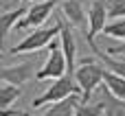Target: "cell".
I'll return each instance as SVG.
<instances>
[{"label": "cell", "mask_w": 125, "mask_h": 116, "mask_svg": "<svg viewBox=\"0 0 125 116\" xmlns=\"http://www.w3.org/2000/svg\"><path fill=\"white\" fill-rule=\"evenodd\" d=\"M70 94H81V88H79L75 75H73V72H66L64 77L55 79L53 86H48V90H46L42 97H37L31 105H33V110H42L46 103H57V101L66 99V97H70Z\"/></svg>", "instance_id": "cell-1"}, {"label": "cell", "mask_w": 125, "mask_h": 116, "mask_svg": "<svg viewBox=\"0 0 125 116\" xmlns=\"http://www.w3.org/2000/svg\"><path fill=\"white\" fill-rule=\"evenodd\" d=\"M103 72H105V66L92 64L90 59H83L75 68V79L81 88V103H88L92 92L99 88V83H103Z\"/></svg>", "instance_id": "cell-2"}, {"label": "cell", "mask_w": 125, "mask_h": 116, "mask_svg": "<svg viewBox=\"0 0 125 116\" xmlns=\"http://www.w3.org/2000/svg\"><path fill=\"white\" fill-rule=\"evenodd\" d=\"M68 72V61H66V55H64V48H62V42H51L48 44V59L44 61V66L35 72V77L40 81L44 79H59Z\"/></svg>", "instance_id": "cell-3"}, {"label": "cell", "mask_w": 125, "mask_h": 116, "mask_svg": "<svg viewBox=\"0 0 125 116\" xmlns=\"http://www.w3.org/2000/svg\"><path fill=\"white\" fill-rule=\"evenodd\" d=\"M59 31H62V24H59V22H57L55 26H48V29H37V31L29 33V37H24L20 44H15L9 53H11V55H20V53H37L40 48L48 46V44L55 39V35H59Z\"/></svg>", "instance_id": "cell-4"}, {"label": "cell", "mask_w": 125, "mask_h": 116, "mask_svg": "<svg viewBox=\"0 0 125 116\" xmlns=\"http://www.w3.org/2000/svg\"><path fill=\"white\" fill-rule=\"evenodd\" d=\"M105 20H108L105 2H103V0H92L90 11H88V33H86V39H88L90 48H97L94 37H97L99 33H103V29H105V24H108Z\"/></svg>", "instance_id": "cell-5"}, {"label": "cell", "mask_w": 125, "mask_h": 116, "mask_svg": "<svg viewBox=\"0 0 125 116\" xmlns=\"http://www.w3.org/2000/svg\"><path fill=\"white\" fill-rule=\"evenodd\" d=\"M55 4H57V0H44V2H35V4H31L29 11H26V15H24L15 26H18V29H33V26L44 24V22L51 18Z\"/></svg>", "instance_id": "cell-6"}, {"label": "cell", "mask_w": 125, "mask_h": 116, "mask_svg": "<svg viewBox=\"0 0 125 116\" xmlns=\"http://www.w3.org/2000/svg\"><path fill=\"white\" fill-rule=\"evenodd\" d=\"M33 68H35V61H24V64H18V66H4L0 70V79H2V83L22 86L33 77Z\"/></svg>", "instance_id": "cell-7"}, {"label": "cell", "mask_w": 125, "mask_h": 116, "mask_svg": "<svg viewBox=\"0 0 125 116\" xmlns=\"http://www.w3.org/2000/svg\"><path fill=\"white\" fill-rule=\"evenodd\" d=\"M62 15L68 20L70 26H77V29H83L86 22H88V15L83 11V2L81 0H64L62 4Z\"/></svg>", "instance_id": "cell-8"}, {"label": "cell", "mask_w": 125, "mask_h": 116, "mask_svg": "<svg viewBox=\"0 0 125 116\" xmlns=\"http://www.w3.org/2000/svg\"><path fill=\"white\" fill-rule=\"evenodd\" d=\"M62 24V31H59V42H62V48H64V55H66V61H68V72L75 75V57H77V42H75V33L70 31L68 24L59 22Z\"/></svg>", "instance_id": "cell-9"}, {"label": "cell", "mask_w": 125, "mask_h": 116, "mask_svg": "<svg viewBox=\"0 0 125 116\" xmlns=\"http://www.w3.org/2000/svg\"><path fill=\"white\" fill-rule=\"evenodd\" d=\"M101 103L105 107L103 116H125V99L114 97L105 86L101 88Z\"/></svg>", "instance_id": "cell-10"}, {"label": "cell", "mask_w": 125, "mask_h": 116, "mask_svg": "<svg viewBox=\"0 0 125 116\" xmlns=\"http://www.w3.org/2000/svg\"><path fill=\"white\" fill-rule=\"evenodd\" d=\"M77 105H79V94H70V97L57 101L53 107H48L42 116H75Z\"/></svg>", "instance_id": "cell-11"}, {"label": "cell", "mask_w": 125, "mask_h": 116, "mask_svg": "<svg viewBox=\"0 0 125 116\" xmlns=\"http://www.w3.org/2000/svg\"><path fill=\"white\" fill-rule=\"evenodd\" d=\"M26 7H18V9H11V11H2V15H0V35L2 37H7L9 35V31L26 15Z\"/></svg>", "instance_id": "cell-12"}, {"label": "cell", "mask_w": 125, "mask_h": 116, "mask_svg": "<svg viewBox=\"0 0 125 116\" xmlns=\"http://www.w3.org/2000/svg\"><path fill=\"white\" fill-rule=\"evenodd\" d=\"M103 86H105L114 97L125 99V77L123 75H119V72L105 68V72H103Z\"/></svg>", "instance_id": "cell-13"}, {"label": "cell", "mask_w": 125, "mask_h": 116, "mask_svg": "<svg viewBox=\"0 0 125 116\" xmlns=\"http://www.w3.org/2000/svg\"><path fill=\"white\" fill-rule=\"evenodd\" d=\"M92 50H94V55L105 64V68H110V70H114V72H119V75L125 77V59H119V57L110 55L108 50H99V48H92Z\"/></svg>", "instance_id": "cell-14"}, {"label": "cell", "mask_w": 125, "mask_h": 116, "mask_svg": "<svg viewBox=\"0 0 125 116\" xmlns=\"http://www.w3.org/2000/svg\"><path fill=\"white\" fill-rule=\"evenodd\" d=\"M20 97V88L13 83H4L0 88V107H11Z\"/></svg>", "instance_id": "cell-15"}, {"label": "cell", "mask_w": 125, "mask_h": 116, "mask_svg": "<svg viewBox=\"0 0 125 116\" xmlns=\"http://www.w3.org/2000/svg\"><path fill=\"white\" fill-rule=\"evenodd\" d=\"M103 35L105 37H112V39H125V18H116L114 22L105 24L103 29Z\"/></svg>", "instance_id": "cell-16"}, {"label": "cell", "mask_w": 125, "mask_h": 116, "mask_svg": "<svg viewBox=\"0 0 125 116\" xmlns=\"http://www.w3.org/2000/svg\"><path fill=\"white\" fill-rule=\"evenodd\" d=\"M105 112V107H103V103H81L79 101V105H77V110H75V116H103Z\"/></svg>", "instance_id": "cell-17"}, {"label": "cell", "mask_w": 125, "mask_h": 116, "mask_svg": "<svg viewBox=\"0 0 125 116\" xmlns=\"http://www.w3.org/2000/svg\"><path fill=\"white\" fill-rule=\"evenodd\" d=\"M108 9V18H125V0H103Z\"/></svg>", "instance_id": "cell-18"}, {"label": "cell", "mask_w": 125, "mask_h": 116, "mask_svg": "<svg viewBox=\"0 0 125 116\" xmlns=\"http://www.w3.org/2000/svg\"><path fill=\"white\" fill-rule=\"evenodd\" d=\"M110 55H114V57H125V39L121 44H116V46H110V48H105Z\"/></svg>", "instance_id": "cell-19"}, {"label": "cell", "mask_w": 125, "mask_h": 116, "mask_svg": "<svg viewBox=\"0 0 125 116\" xmlns=\"http://www.w3.org/2000/svg\"><path fill=\"white\" fill-rule=\"evenodd\" d=\"M24 112H18V110H13V107H2V112L0 116H22Z\"/></svg>", "instance_id": "cell-20"}, {"label": "cell", "mask_w": 125, "mask_h": 116, "mask_svg": "<svg viewBox=\"0 0 125 116\" xmlns=\"http://www.w3.org/2000/svg\"><path fill=\"white\" fill-rule=\"evenodd\" d=\"M20 2H31V0H20Z\"/></svg>", "instance_id": "cell-21"}, {"label": "cell", "mask_w": 125, "mask_h": 116, "mask_svg": "<svg viewBox=\"0 0 125 116\" xmlns=\"http://www.w3.org/2000/svg\"><path fill=\"white\" fill-rule=\"evenodd\" d=\"M22 116H29V114H22Z\"/></svg>", "instance_id": "cell-22"}]
</instances>
